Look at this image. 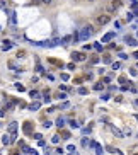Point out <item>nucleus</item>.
I'll return each instance as SVG.
<instances>
[{
  "label": "nucleus",
  "mask_w": 138,
  "mask_h": 155,
  "mask_svg": "<svg viewBox=\"0 0 138 155\" xmlns=\"http://www.w3.org/2000/svg\"><path fill=\"white\" fill-rule=\"evenodd\" d=\"M78 34H80V41H87L94 34V29H92V26H84L80 31H78Z\"/></svg>",
  "instance_id": "f257e3e1"
},
{
  "label": "nucleus",
  "mask_w": 138,
  "mask_h": 155,
  "mask_svg": "<svg viewBox=\"0 0 138 155\" xmlns=\"http://www.w3.org/2000/svg\"><path fill=\"white\" fill-rule=\"evenodd\" d=\"M109 14H101V16H97V19H96V22L99 26H104V24H107V22H109Z\"/></svg>",
  "instance_id": "f03ea898"
},
{
  "label": "nucleus",
  "mask_w": 138,
  "mask_h": 155,
  "mask_svg": "<svg viewBox=\"0 0 138 155\" xmlns=\"http://www.w3.org/2000/svg\"><path fill=\"white\" fill-rule=\"evenodd\" d=\"M85 55L84 53H78V51H73V53H72V60L73 61H85Z\"/></svg>",
  "instance_id": "7ed1b4c3"
},
{
  "label": "nucleus",
  "mask_w": 138,
  "mask_h": 155,
  "mask_svg": "<svg viewBox=\"0 0 138 155\" xmlns=\"http://www.w3.org/2000/svg\"><path fill=\"white\" fill-rule=\"evenodd\" d=\"M22 130H24L26 135H31V133H32V121H26L24 126H22Z\"/></svg>",
  "instance_id": "20e7f679"
},
{
  "label": "nucleus",
  "mask_w": 138,
  "mask_h": 155,
  "mask_svg": "<svg viewBox=\"0 0 138 155\" xmlns=\"http://www.w3.org/2000/svg\"><path fill=\"white\" fill-rule=\"evenodd\" d=\"M90 147H94V148H96V153H97V155H102V152H104V150H102V147H101L99 143L90 142Z\"/></svg>",
  "instance_id": "39448f33"
},
{
  "label": "nucleus",
  "mask_w": 138,
  "mask_h": 155,
  "mask_svg": "<svg viewBox=\"0 0 138 155\" xmlns=\"http://www.w3.org/2000/svg\"><path fill=\"white\" fill-rule=\"evenodd\" d=\"M2 142H4V145H10V143L14 142V138H12V133H10V135H5V136L2 138Z\"/></svg>",
  "instance_id": "423d86ee"
},
{
  "label": "nucleus",
  "mask_w": 138,
  "mask_h": 155,
  "mask_svg": "<svg viewBox=\"0 0 138 155\" xmlns=\"http://www.w3.org/2000/svg\"><path fill=\"white\" fill-rule=\"evenodd\" d=\"M125 41H126V44H130V46H136V44H138V41L135 38H130V36H126Z\"/></svg>",
  "instance_id": "0eeeda50"
},
{
  "label": "nucleus",
  "mask_w": 138,
  "mask_h": 155,
  "mask_svg": "<svg viewBox=\"0 0 138 155\" xmlns=\"http://www.w3.org/2000/svg\"><path fill=\"white\" fill-rule=\"evenodd\" d=\"M114 38V33H107V34H104L102 36V43H107V41H111Z\"/></svg>",
  "instance_id": "6e6552de"
},
{
  "label": "nucleus",
  "mask_w": 138,
  "mask_h": 155,
  "mask_svg": "<svg viewBox=\"0 0 138 155\" xmlns=\"http://www.w3.org/2000/svg\"><path fill=\"white\" fill-rule=\"evenodd\" d=\"M9 131H10V133H16V131H17V123H10V124H9Z\"/></svg>",
  "instance_id": "1a4fd4ad"
},
{
  "label": "nucleus",
  "mask_w": 138,
  "mask_h": 155,
  "mask_svg": "<svg viewBox=\"0 0 138 155\" xmlns=\"http://www.w3.org/2000/svg\"><path fill=\"white\" fill-rule=\"evenodd\" d=\"M56 126L58 128H63L65 126V119H63V118H58V119H56Z\"/></svg>",
  "instance_id": "9d476101"
},
{
  "label": "nucleus",
  "mask_w": 138,
  "mask_h": 155,
  "mask_svg": "<svg viewBox=\"0 0 138 155\" xmlns=\"http://www.w3.org/2000/svg\"><path fill=\"white\" fill-rule=\"evenodd\" d=\"M39 106H41L39 102H32V104L29 106V109H31V111H38V109H39Z\"/></svg>",
  "instance_id": "9b49d317"
},
{
  "label": "nucleus",
  "mask_w": 138,
  "mask_h": 155,
  "mask_svg": "<svg viewBox=\"0 0 138 155\" xmlns=\"http://www.w3.org/2000/svg\"><path fill=\"white\" fill-rule=\"evenodd\" d=\"M113 133H114V135H116V136H118V138H123V131H119V130H116V128H113Z\"/></svg>",
  "instance_id": "f8f14e48"
},
{
  "label": "nucleus",
  "mask_w": 138,
  "mask_h": 155,
  "mask_svg": "<svg viewBox=\"0 0 138 155\" xmlns=\"http://www.w3.org/2000/svg\"><path fill=\"white\" fill-rule=\"evenodd\" d=\"M111 66H113V70H119V68H121V63H119V61H114Z\"/></svg>",
  "instance_id": "ddd939ff"
},
{
  "label": "nucleus",
  "mask_w": 138,
  "mask_h": 155,
  "mask_svg": "<svg viewBox=\"0 0 138 155\" xmlns=\"http://www.w3.org/2000/svg\"><path fill=\"white\" fill-rule=\"evenodd\" d=\"M43 95H45V101L49 102V99H51V97H49V90H45V92H43Z\"/></svg>",
  "instance_id": "4468645a"
},
{
  "label": "nucleus",
  "mask_w": 138,
  "mask_h": 155,
  "mask_svg": "<svg viewBox=\"0 0 138 155\" xmlns=\"http://www.w3.org/2000/svg\"><path fill=\"white\" fill-rule=\"evenodd\" d=\"M29 95H31L32 99H38V97H39V94L36 92V90H31V92H29Z\"/></svg>",
  "instance_id": "2eb2a0df"
},
{
  "label": "nucleus",
  "mask_w": 138,
  "mask_h": 155,
  "mask_svg": "<svg viewBox=\"0 0 138 155\" xmlns=\"http://www.w3.org/2000/svg\"><path fill=\"white\" fill-rule=\"evenodd\" d=\"M68 123H70V126H72V128H78V123H77L75 119H70Z\"/></svg>",
  "instance_id": "dca6fc26"
},
{
  "label": "nucleus",
  "mask_w": 138,
  "mask_h": 155,
  "mask_svg": "<svg viewBox=\"0 0 138 155\" xmlns=\"http://www.w3.org/2000/svg\"><path fill=\"white\" fill-rule=\"evenodd\" d=\"M10 24H16V12H10Z\"/></svg>",
  "instance_id": "f3484780"
},
{
  "label": "nucleus",
  "mask_w": 138,
  "mask_h": 155,
  "mask_svg": "<svg viewBox=\"0 0 138 155\" xmlns=\"http://www.w3.org/2000/svg\"><path fill=\"white\" fill-rule=\"evenodd\" d=\"M56 97L60 99V101H61V99H67V94H63V92L60 90V92H58V95H56Z\"/></svg>",
  "instance_id": "a211bd4d"
},
{
  "label": "nucleus",
  "mask_w": 138,
  "mask_h": 155,
  "mask_svg": "<svg viewBox=\"0 0 138 155\" xmlns=\"http://www.w3.org/2000/svg\"><path fill=\"white\" fill-rule=\"evenodd\" d=\"M51 142H53V143H58V142H60V135H53Z\"/></svg>",
  "instance_id": "6ab92c4d"
},
{
  "label": "nucleus",
  "mask_w": 138,
  "mask_h": 155,
  "mask_svg": "<svg viewBox=\"0 0 138 155\" xmlns=\"http://www.w3.org/2000/svg\"><path fill=\"white\" fill-rule=\"evenodd\" d=\"M82 147H90V142H89L87 138H84V140H82Z\"/></svg>",
  "instance_id": "aec40b11"
},
{
  "label": "nucleus",
  "mask_w": 138,
  "mask_h": 155,
  "mask_svg": "<svg viewBox=\"0 0 138 155\" xmlns=\"http://www.w3.org/2000/svg\"><path fill=\"white\" fill-rule=\"evenodd\" d=\"M70 39H73V36H65V38H63V43L67 44V43H70Z\"/></svg>",
  "instance_id": "412c9836"
},
{
  "label": "nucleus",
  "mask_w": 138,
  "mask_h": 155,
  "mask_svg": "<svg viewBox=\"0 0 138 155\" xmlns=\"http://www.w3.org/2000/svg\"><path fill=\"white\" fill-rule=\"evenodd\" d=\"M102 61H104V63H111V56H109V55H106V56L102 58Z\"/></svg>",
  "instance_id": "4be33fe9"
},
{
  "label": "nucleus",
  "mask_w": 138,
  "mask_h": 155,
  "mask_svg": "<svg viewBox=\"0 0 138 155\" xmlns=\"http://www.w3.org/2000/svg\"><path fill=\"white\" fill-rule=\"evenodd\" d=\"M10 48H12V43H7V41H5V43H4V49H10Z\"/></svg>",
  "instance_id": "5701e85b"
},
{
  "label": "nucleus",
  "mask_w": 138,
  "mask_h": 155,
  "mask_svg": "<svg viewBox=\"0 0 138 155\" xmlns=\"http://www.w3.org/2000/svg\"><path fill=\"white\" fill-rule=\"evenodd\" d=\"M78 94H82V95L87 94V89H85V87H80V89H78Z\"/></svg>",
  "instance_id": "b1692460"
},
{
  "label": "nucleus",
  "mask_w": 138,
  "mask_h": 155,
  "mask_svg": "<svg viewBox=\"0 0 138 155\" xmlns=\"http://www.w3.org/2000/svg\"><path fill=\"white\" fill-rule=\"evenodd\" d=\"M102 87H104V84H96V85H94V89H96V90H101Z\"/></svg>",
  "instance_id": "393cba45"
},
{
  "label": "nucleus",
  "mask_w": 138,
  "mask_h": 155,
  "mask_svg": "<svg viewBox=\"0 0 138 155\" xmlns=\"http://www.w3.org/2000/svg\"><path fill=\"white\" fill-rule=\"evenodd\" d=\"M61 138H65V140H68V138H70V133H68V131H63V136H61Z\"/></svg>",
  "instance_id": "a878e982"
},
{
  "label": "nucleus",
  "mask_w": 138,
  "mask_h": 155,
  "mask_svg": "<svg viewBox=\"0 0 138 155\" xmlns=\"http://www.w3.org/2000/svg\"><path fill=\"white\" fill-rule=\"evenodd\" d=\"M119 58H121V60H126L128 55H126V53H119Z\"/></svg>",
  "instance_id": "bb28decb"
},
{
  "label": "nucleus",
  "mask_w": 138,
  "mask_h": 155,
  "mask_svg": "<svg viewBox=\"0 0 138 155\" xmlns=\"http://www.w3.org/2000/svg\"><path fill=\"white\" fill-rule=\"evenodd\" d=\"M99 61V58L97 56H92V60H90V63H97Z\"/></svg>",
  "instance_id": "cd10ccee"
},
{
  "label": "nucleus",
  "mask_w": 138,
  "mask_h": 155,
  "mask_svg": "<svg viewBox=\"0 0 138 155\" xmlns=\"http://www.w3.org/2000/svg\"><path fill=\"white\" fill-rule=\"evenodd\" d=\"M16 89H17V90H24V87L20 85V84H16Z\"/></svg>",
  "instance_id": "c85d7f7f"
},
{
  "label": "nucleus",
  "mask_w": 138,
  "mask_h": 155,
  "mask_svg": "<svg viewBox=\"0 0 138 155\" xmlns=\"http://www.w3.org/2000/svg\"><path fill=\"white\" fill-rule=\"evenodd\" d=\"M43 126H45V128H49V126H51V121H46L45 124H43Z\"/></svg>",
  "instance_id": "c756f323"
},
{
  "label": "nucleus",
  "mask_w": 138,
  "mask_h": 155,
  "mask_svg": "<svg viewBox=\"0 0 138 155\" xmlns=\"http://www.w3.org/2000/svg\"><path fill=\"white\" fill-rule=\"evenodd\" d=\"M24 55H26V53H24L22 49H20V51H17V56H19V58H20V56H24Z\"/></svg>",
  "instance_id": "7c9ffc66"
},
{
  "label": "nucleus",
  "mask_w": 138,
  "mask_h": 155,
  "mask_svg": "<svg viewBox=\"0 0 138 155\" xmlns=\"http://www.w3.org/2000/svg\"><path fill=\"white\" fill-rule=\"evenodd\" d=\"M96 49H97V51H101V49H102V46H101L99 43H96Z\"/></svg>",
  "instance_id": "2f4dec72"
},
{
  "label": "nucleus",
  "mask_w": 138,
  "mask_h": 155,
  "mask_svg": "<svg viewBox=\"0 0 138 155\" xmlns=\"http://www.w3.org/2000/svg\"><path fill=\"white\" fill-rule=\"evenodd\" d=\"M90 130H92V126H87V128H84V133H89Z\"/></svg>",
  "instance_id": "473e14b6"
},
{
  "label": "nucleus",
  "mask_w": 138,
  "mask_h": 155,
  "mask_svg": "<svg viewBox=\"0 0 138 155\" xmlns=\"http://www.w3.org/2000/svg\"><path fill=\"white\" fill-rule=\"evenodd\" d=\"M45 155H51V148H46L45 150Z\"/></svg>",
  "instance_id": "72a5a7b5"
},
{
  "label": "nucleus",
  "mask_w": 138,
  "mask_h": 155,
  "mask_svg": "<svg viewBox=\"0 0 138 155\" xmlns=\"http://www.w3.org/2000/svg\"><path fill=\"white\" fill-rule=\"evenodd\" d=\"M2 7H5V2H4V0H0V9H2Z\"/></svg>",
  "instance_id": "f704fd0d"
},
{
  "label": "nucleus",
  "mask_w": 138,
  "mask_h": 155,
  "mask_svg": "<svg viewBox=\"0 0 138 155\" xmlns=\"http://www.w3.org/2000/svg\"><path fill=\"white\" fill-rule=\"evenodd\" d=\"M4 114H5V111H4V109H0V118H2Z\"/></svg>",
  "instance_id": "c9c22d12"
},
{
  "label": "nucleus",
  "mask_w": 138,
  "mask_h": 155,
  "mask_svg": "<svg viewBox=\"0 0 138 155\" xmlns=\"http://www.w3.org/2000/svg\"><path fill=\"white\" fill-rule=\"evenodd\" d=\"M43 2H45V4H51L53 0H43Z\"/></svg>",
  "instance_id": "e433bc0d"
},
{
  "label": "nucleus",
  "mask_w": 138,
  "mask_h": 155,
  "mask_svg": "<svg viewBox=\"0 0 138 155\" xmlns=\"http://www.w3.org/2000/svg\"><path fill=\"white\" fill-rule=\"evenodd\" d=\"M135 58H136V60H138V51H135V55H133Z\"/></svg>",
  "instance_id": "4c0bfd02"
},
{
  "label": "nucleus",
  "mask_w": 138,
  "mask_h": 155,
  "mask_svg": "<svg viewBox=\"0 0 138 155\" xmlns=\"http://www.w3.org/2000/svg\"><path fill=\"white\" fill-rule=\"evenodd\" d=\"M70 155H78V153L77 152H70Z\"/></svg>",
  "instance_id": "58836bf2"
},
{
  "label": "nucleus",
  "mask_w": 138,
  "mask_h": 155,
  "mask_svg": "<svg viewBox=\"0 0 138 155\" xmlns=\"http://www.w3.org/2000/svg\"><path fill=\"white\" fill-rule=\"evenodd\" d=\"M56 155H61V153H56Z\"/></svg>",
  "instance_id": "ea45409f"
},
{
  "label": "nucleus",
  "mask_w": 138,
  "mask_h": 155,
  "mask_svg": "<svg viewBox=\"0 0 138 155\" xmlns=\"http://www.w3.org/2000/svg\"><path fill=\"white\" fill-rule=\"evenodd\" d=\"M136 155H138V153H136Z\"/></svg>",
  "instance_id": "a19ab883"
}]
</instances>
